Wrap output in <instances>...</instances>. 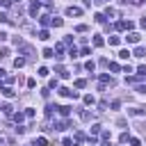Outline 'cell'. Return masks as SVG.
I'll return each instance as SVG.
<instances>
[{"instance_id": "obj_1", "label": "cell", "mask_w": 146, "mask_h": 146, "mask_svg": "<svg viewBox=\"0 0 146 146\" xmlns=\"http://www.w3.org/2000/svg\"><path fill=\"white\" fill-rule=\"evenodd\" d=\"M27 11H30V16H32V18H36V16H39V11H41V5H39L36 0H32V2H30V7H27Z\"/></svg>"}, {"instance_id": "obj_2", "label": "cell", "mask_w": 146, "mask_h": 146, "mask_svg": "<svg viewBox=\"0 0 146 146\" xmlns=\"http://www.w3.org/2000/svg\"><path fill=\"white\" fill-rule=\"evenodd\" d=\"M114 30H119V32L132 30V21H116V23H114Z\"/></svg>"}, {"instance_id": "obj_3", "label": "cell", "mask_w": 146, "mask_h": 146, "mask_svg": "<svg viewBox=\"0 0 146 146\" xmlns=\"http://www.w3.org/2000/svg\"><path fill=\"white\" fill-rule=\"evenodd\" d=\"M107 84H110V87H114V80H112L107 73H103V75H100V87H107Z\"/></svg>"}, {"instance_id": "obj_4", "label": "cell", "mask_w": 146, "mask_h": 146, "mask_svg": "<svg viewBox=\"0 0 146 146\" xmlns=\"http://www.w3.org/2000/svg\"><path fill=\"white\" fill-rule=\"evenodd\" d=\"M139 39H141V36H139V32H130V34L125 36V41H128V43H139Z\"/></svg>"}, {"instance_id": "obj_5", "label": "cell", "mask_w": 146, "mask_h": 146, "mask_svg": "<svg viewBox=\"0 0 146 146\" xmlns=\"http://www.w3.org/2000/svg\"><path fill=\"white\" fill-rule=\"evenodd\" d=\"M82 9L80 7H66V16H80Z\"/></svg>"}, {"instance_id": "obj_6", "label": "cell", "mask_w": 146, "mask_h": 146, "mask_svg": "<svg viewBox=\"0 0 146 146\" xmlns=\"http://www.w3.org/2000/svg\"><path fill=\"white\" fill-rule=\"evenodd\" d=\"M128 114H130V116H144L146 110H141V107H132V110H128Z\"/></svg>"}, {"instance_id": "obj_7", "label": "cell", "mask_w": 146, "mask_h": 146, "mask_svg": "<svg viewBox=\"0 0 146 146\" xmlns=\"http://www.w3.org/2000/svg\"><path fill=\"white\" fill-rule=\"evenodd\" d=\"M0 91H2V94H5L7 98H14V96H16V91H14L11 87H0Z\"/></svg>"}, {"instance_id": "obj_8", "label": "cell", "mask_w": 146, "mask_h": 146, "mask_svg": "<svg viewBox=\"0 0 146 146\" xmlns=\"http://www.w3.org/2000/svg\"><path fill=\"white\" fill-rule=\"evenodd\" d=\"M132 55H135V57H146V48H141V46H137V48L132 50Z\"/></svg>"}, {"instance_id": "obj_9", "label": "cell", "mask_w": 146, "mask_h": 146, "mask_svg": "<svg viewBox=\"0 0 146 146\" xmlns=\"http://www.w3.org/2000/svg\"><path fill=\"white\" fill-rule=\"evenodd\" d=\"M55 71H57V73H59V78H64V80H66V78H71V73H68V71H66L64 66H57Z\"/></svg>"}, {"instance_id": "obj_10", "label": "cell", "mask_w": 146, "mask_h": 146, "mask_svg": "<svg viewBox=\"0 0 146 146\" xmlns=\"http://www.w3.org/2000/svg\"><path fill=\"white\" fill-rule=\"evenodd\" d=\"M71 110H73V107H68V105H64V107H59V105H57V112H59L62 116H68V114H71Z\"/></svg>"}, {"instance_id": "obj_11", "label": "cell", "mask_w": 146, "mask_h": 146, "mask_svg": "<svg viewBox=\"0 0 146 146\" xmlns=\"http://www.w3.org/2000/svg\"><path fill=\"white\" fill-rule=\"evenodd\" d=\"M46 144H48V139H46V137H36V139L32 141V146H46Z\"/></svg>"}, {"instance_id": "obj_12", "label": "cell", "mask_w": 146, "mask_h": 146, "mask_svg": "<svg viewBox=\"0 0 146 146\" xmlns=\"http://www.w3.org/2000/svg\"><path fill=\"white\" fill-rule=\"evenodd\" d=\"M50 25H52V27H62V25H64V21L55 16V18H50Z\"/></svg>"}, {"instance_id": "obj_13", "label": "cell", "mask_w": 146, "mask_h": 146, "mask_svg": "<svg viewBox=\"0 0 146 146\" xmlns=\"http://www.w3.org/2000/svg\"><path fill=\"white\" fill-rule=\"evenodd\" d=\"M68 57H71V59H75V57H80V50H78L75 46H71V50H68Z\"/></svg>"}, {"instance_id": "obj_14", "label": "cell", "mask_w": 146, "mask_h": 146, "mask_svg": "<svg viewBox=\"0 0 146 146\" xmlns=\"http://www.w3.org/2000/svg\"><path fill=\"white\" fill-rule=\"evenodd\" d=\"M73 84H75V89H84V87H87V80H82V78H78V80H75Z\"/></svg>"}, {"instance_id": "obj_15", "label": "cell", "mask_w": 146, "mask_h": 146, "mask_svg": "<svg viewBox=\"0 0 146 146\" xmlns=\"http://www.w3.org/2000/svg\"><path fill=\"white\" fill-rule=\"evenodd\" d=\"M11 119H14L16 123H21V121L25 119V114H23V112H14V114H11Z\"/></svg>"}, {"instance_id": "obj_16", "label": "cell", "mask_w": 146, "mask_h": 146, "mask_svg": "<svg viewBox=\"0 0 146 146\" xmlns=\"http://www.w3.org/2000/svg\"><path fill=\"white\" fill-rule=\"evenodd\" d=\"M39 39H41V41H48V39H50V32H48V30H41V32H39Z\"/></svg>"}, {"instance_id": "obj_17", "label": "cell", "mask_w": 146, "mask_h": 146, "mask_svg": "<svg viewBox=\"0 0 146 146\" xmlns=\"http://www.w3.org/2000/svg\"><path fill=\"white\" fill-rule=\"evenodd\" d=\"M103 43H105V41H103V36H100V34H96V36H94V46H96V48H100Z\"/></svg>"}, {"instance_id": "obj_18", "label": "cell", "mask_w": 146, "mask_h": 146, "mask_svg": "<svg viewBox=\"0 0 146 146\" xmlns=\"http://www.w3.org/2000/svg\"><path fill=\"white\" fill-rule=\"evenodd\" d=\"M14 66H16V68L25 66V57H16V59H14Z\"/></svg>"}, {"instance_id": "obj_19", "label": "cell", "mask_w": 146, "mask_h": 146, "mask_svg": "<svg viewBox=\"0 0 146 146\" xmlns=\"http://www.w3.org/2000/svg\"><path fill=\"white\" fill-rule=\"evenodd\" d=\"M82 100H84V105H94V103H96V98H94L91 94H87V96H84Z\"/></svg>"}, {"instance_id": "obj_20", "label": "cell", "mask_w": 146, "mask_h": 146, "mask_svg": "<svg viewBox=\"0 0 146 146\" xmlns=\"http://www.w3.org/2000/svg\"><path fill=\"white\" fill-rule=\"evenodd\" d=\"M80 119H82V121H91V112L82 110V112H80Z\"/></svg>"}, {"instance_id": "obj_21", "label": "cell", "mask_w": 146, "mask_h": 146, "mask_svg": "<svg viewBox=\"0 0 146 146\" xmlns=\"http://www.w3.org/2000/svg\"><path fill=\"white\" fill-rule=\"evenodd\" d=\"M137 78H146V66H137Z\"/></svg>"}, {"instance_id": "obj_22", "label": "cell", "mask_w": 146, "mask_h": 146, "mask_svg": "<svg viewBox=\"0 0 146 146\" xmlns=\"http://www.w3.org/2000/svg\"><path fill=\"white\" fill-rule=\"evenodd\" d=\"M39 23H41L43 27H48V25H50V16H41V18H39Z\"/></svg>"}, {"instance_id": "obj_23", "label": "cell", "mask_w": 146, "mask_h": 146, "mask_svg": "<svg viewBox=\"0 0 146 146\" xmlns=\"http://www.w3.org/2000/svg\"><path fill=\"white\" fill-rule=\"evenodd\" d=\"M43 57H48V59L55 57V50H52V48H43Z\"/></svg>"}, {"instance_id": "obj_24", "label": "cell", "mask_w": 146, "mask_h": 146, "mask_svg": "<svg viewBox=\"0 0 146 146\" xmlns=\"http://www.w3.org/2000/svg\"><path fill=\"white\" fill-rule=\"evenodd\" d=\"M2 112H5L7 116H11V114H14V107H11V105H2Z\"/></svg>"}, {"instance_id": "obj_25", "label": "cell", "mask_w": 146, "mask_h": 146, "mask_svg": "<svg viewBox=\"0 0 146 146\" xmlns=\"http://www.w3.org/2000/svg\"><path fill=\"white\" fill-rule=\"evenodd\" d=\"M84 68H87V71H91V73H94V71H96V64H94V62H91V59H89V62H87V64H84Z\"/></svg>"}, {"instance_id": "obj_26", "label": "cell", "mask_w": 146, "mask_h": 146, "mask_svg": "<svg viewBox=\"0 0 146 146\" xmlns=\"http://www.w3.org/2000/svg\"><path fill=\"white\" fill-rule=\"evenodd\" d=\"M105 16H110V18H114V16H116V11H114L112 7H107V9H105Z\"/></svg>"}, {"instance_id": "obj_27", "label": "cell", "mask_w": 146, "mask_h": 146, "mask_svg": "<svg viewBox=\"0 0 146 146\" xmlns=\"http://www.w3.org/2000/svg\"><path fill=\"white\" fill-rule=\"evenodd\" d=\"M55 52H57V57H62V52H64V43H57V48H55Z\"/></svg>"}, {"instance_id": "obj_28", "label": "cell", "mask_w": 146, "mask_h": 146, "mask_svg": "<svg viewBox=\"0 0 146 146\" xmlns=\"http://www.w3.org/2000/svg\"><path fill=\"white\" fill-rule=\"evenodd\" d=\"M130 55H132V52H130V50H121V52H119V57H121V59H128V57H130Z\"/></svg>"}, {"instance_id": "obj_29", "label": "cell", "mask_w": 146, "mask_h": 146, "mask_svg": "<svg viewBox=\"0 0 146 146\" xmlns=\"http://www.w3.org/2000/svg\"><path fill=\"white\" fill-rule=\"evenodd\" d=\"M107 66H110V71H114V73H116V71H119V68H121V66H119V64H116V62H110V64H107Z\"/></svg>"}, {"instance_id": "obj_30", "label": "cell", "mask_w": 146, "mask_h": 146, "mask_svg": "<svg viewBox=\"0 0 146 146\" xmlns=\"http://www.w3.org/2000/svg\"><path fill=\"white\" fill-rule=\"evenodd\" d=\"M48 73H50V71H48V68H46V66H39V75H41V78H46V75H48Z\"/></svg>"}, {"instance_id": "obj_31", "label": "cell", "mask_w": 146, "mask_h": 146, "mask_svg": "<svg viewBox=\"0 0 146 146\" xmlns=\"http://www.w3.org/2000/svg\"><path fill=\"white\" fill-rule=\"evenodd\" d=\"M68 94H71V89H66V87H59V96H66V98H68Z\"/></svg>"}, {"instance_id": "obj_32", "label": "cell", "mask_w": 146, "mask_h": 146, "mask_svg": "<svg viewBox=\"0 0 146 146\" xmlns=\"http://www.w3.org/2000/svg\"><path fill=\"white\" fill-rule=\"evenodd\" d=\"M75 32H87V25H84V23H80V25H75Z\"/></svg>"}, {"instance_id": "obj_33", "label": "cell", "mask_w": 146, "mask_h": 146, "mask_svg": "<svg viewBox=\"0 0 146 146\" xmlns=\"http://www.w3.org/2000/svg\"><path fill=\"white\" fill-rule=\"evenodd\" d=\"M119 41H121L119 36H110V46H119Z\"/></svg>"}, {"instance_id": "obj_34", "label": "cell", "mask_w": 146, "mask_h": 146, "mask_svg": "<svg viewBox=\"0 0 146 146\" xmlns=\"http://www.w3.org/2000/svg\"><path fill=\"white\" fill-rule=\"evenodd\" d=\"M57 84H59V82H57V78H52V80L48 82V87H50V89H57Z\"/></svg>"}, {"instance_id": "obj_35", "label": "cell", "mask_w": 146, "mask_h": 146, "mask_svg": "<svg viewBox=\"0 0 146 146\" xmlns=\"http://www.w3.org/2000/svg\"><path fill=\"white\" fill-rule=\"evenodd\" d=\"M98 132H100V125L94 123V125H91V135H98Z\"/></svg>"}, {"instance_id": "obj_36", "label": "cell", "mask_w": 146, "mask_h": 146, "mask_svg": "<svg viewBox=\"0 0 146 146\" xmlns=\"http://www.w3.org/2000/svg\"><path fill=\"white\" fill-rule=\"evenodd\" d=\"M96 23H105V14H96Z\"/></svg>"}, {"instance_id": "obj_37", "label": "cell", "mask_w": 146, "mask_h": 146, "mask_svg": "<svg viewBox=\"0 0 146 146\" xmlns=\"http://www.w3.org/2000/svg\"><path fill=\"white\" fill-rule=\"evenodd\" d=\"M27 87H30V89H34V87H36V80H34V78H30V80H27Z\"/></svg>"}, {"instance_id": "obj_38", "label": "cell", "mask_w": 146, "mask_h": 146, "mask_svg": "<svg viewBox=\"0 0 146 146\" xmlns=\"http://www.w3.org/2000/svg\"><path fill=\"white\" fill-rule=\"evenodd\" d=\"M75 141H78V144L84 141V135H82V132H75Z\"/></svg>"}, {"instance_id": "obj_39", "label": "cell", "mask_w": 146, "mask_h": 146, "mask_svg": "<svg viewBox=\"0 0 146 146\" xmlns=\"http://www.w3.org/2000/svg\"><path fill=\"white\" fill-rule=\"evenodd\" d=\"M128 139H130V137H128V132H123V135H121V137H119V141H121V144H125V141H128Z\"/></svg>"}, {"instance_id": "obj_40", "label": "cell", "mask_w": 146, "mask_h": 146, "mask_svg": "<svg viewBox=\"0 0 146 146\" xmlns=\"http://www.w3.org/2000/svg\"><path fill=\"white\" fill-rule=\"evenodd\" d=\"M128 141H130V144H132V146H139V144H141V141H139V139H137V137H130V139H128Z\"/></svg>"}, {"instance_id": "obj_41", "label": "cell", "mask_w": 146, "mask_h": 146, "mask_svg": "<svg viewBox=\"0 0 146 146\" xmlns=\"http://www.w3.org/2000/svg\"><path fill=\"white\" fill-rule=\"evenodd\" d=\"M0 57H9V48H0Z\"/></svg>"}, {"instance_id": "obj_42", "label": "cell", "mask_w": 146, "mask_h": 146, "mask_svg": "<svg viewBox=\"0 0 146 146\" xmlns=\"http://www.w3.org/2000/svg\"><path fill=\"white\" fill-rule=\"evenodd\" d=\"M7 21H9V16H7L5 11H0V23H7Z\"/></svg>"}, {"instance_id": "obj_43", "label": "cell", "mask_w": 146, "mask_h": 146, "mask_svg": "<svg viewBox=\"0 0 146 146\" xmlns=\"http://www.w3.org/2000/svg\"><path fill=\"white\" fill-rule=\"evenodd\" d=\"M137 94H144V96H146V84H139V87H137Z\"/></svg>"}, {"instance_id": "obj_44", "label": "cell", "mask_w": 146, "mask_h": 146, "mask_svg": "<svg viewBox=\"0 0 146 146\" xmlns=\"http://www.w3.org/2000/svg\"><path fill=\"white\" fill-rule=\"evenodd\" d=\"M14 46H23V39L21 36H14Z\"/></svg>"}, {"instance_id": "obj_45", "label": "cell", "mask_w": 146, "mask_h": 146, "mask_svg": "<svg viewBox=\"0 0 146 146\" xmlns=\"http://www.w3.org/2000/svg\"><path fill=\"white\" fill-rule=\"evenodd\" d=\"M68 98H73V100H78V98H80V94H78V91H71V94H68Z\"/></svg>"}, {"instance_id": "obj_46", "label": "cell", "mask_w": 146, "mask_h": 146, "mask_svg": "<svg viewBox=\"0 0 146 146\" xmlns=\"http://www.w3.org/2000/svg\"><path fill=\"white\" fill-rule=\"evenodd\" d=\"M64 146H73V139L71 137H64Z\"/></svg>"}, {"instance_id": "obj_47", "label": "cell", "mask_w": 146, "mask_h": 146, "mask_svg": "<svg viewBox=\"0 0 146 146\" xmlns=\"http://www.w3.org/2000/svg\"><path fill=\"white\" fill-rule=\"evenodd\" d=\"M0 5H2L5 9H7V7H11V0H0Z\"/></svg>"}, {"instance_id": "obj_48", "label": "cell", "mask_w": 146, "mask_h": 146, "mask_svg": "<svg viewBox=\"0 0 146 146\" xmlns=\"http://www.w3.org/2000/svg\"><path fill=\"white\" fill-rule=\"evenodd\" d=\"M121 2H132V5H141V2H146V0H121Z\"/></svg>"}, {"instance_id": "obj_49", "label": "cell", "mask_w": 146, "mask_h": 146, "mask_svg": "<svg viewBox=\"0 0 146 146\" xmlns=\"http://www.w3.org/2000/svg\"><path fill=\"white\" fill-rule=\"evenodd\" d=\"M7 36H9L7 32H0V43H2V41H7Z\"/></svg>"}, {"instance_id": "obj_50", "label": "cell", "mask_w": 146, "mask_h": 146, "mask_svg": "<svg viewBox=\"0 0 146 146\" xmlns=\"http://www.w3.org/2000/svg\"><path fill=\"white\" fill-rule=\"evenodd\" d=\"M139 25H141V27H144V30H146V16H144V18H141V21H139Z\"/></svg>"}, {"instance_id": "obj_51", "label": "cell", "mask_w": 146, "mask_h": 146, "mask_svg": "<svg viewBox=\"0 0 146 146\" xmlns=\"http://www.w3.org/2000/svg\"><path fill=\"white\" fill-rule=\"evenodd\" d=\"M5 73H7V71H5V68H0V78H5Z\"/></svg>"}, {"instance_id": "obj_52", "label": "cell", "mask_w": 146, "mask_h": 146, "mask_svg": "<svg viewBox=\"0 0 146 146\" xmlns=\"http://www.w3.org/2000/svg\"><path fill=\"white\" fill-rule=\"evenodd\" d=\"M11 2H21V0H11Z\"/></svg>"}]
</instances>
